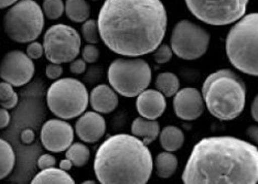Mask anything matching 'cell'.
I'll return each mask as SVG.
<instances>
[{
    "mask_svg": "<svg viewBox=\"0 0 258 184\" xmlns=\"http://www.w3.org/2000/svg\"><path fill=\"white\" fill-rule=\"evenodd\" d=\"M97 25L101 39L110 51L138 57L161 44L168 15L161 0H105Z\"/></svg>",
    "mask_w": 258,
    "mask_h": 184,
    "instance_id": "cell-1",
    "label": "cell"
},
{
    "mask_svg": "<svg viewBox=\"0 0 258 184\" xmlns=\"http://www.w3.org/2000/svg\"><path fill=\"white\" fill-rule=\"evenodd\" d=\"M185 184L258 183V148L231 136H215L193 147L182 173Z\"/></svg>",
    "mask_w": 258,
    "mask_h": 184,
    "instance_id": "cell-2",
    "label": "cell"
},
{
    "mask_svg": "<svg viewBox=\"0 0 258 184\" xmlns=\"http://www.w3.org/2000/svg\"><path fill=\"white\" fill-rule=\"evenodd\" d=\"M152 170L149 148L134 135L111 136L99 146L94 159V172L103 184H145Z\"/></svg>",
    "mask_w": 258,
    "mask_h": 184,
    "instance_id": "cell-3",
    "label": "cell"
},
{
    "mask_svg": "<svg viewBox=\"0 0 258 184\" xmlns=\"http://www.w3.org/2000/svg\"><path fill=\"white\" fill-rule=\"evenodd\" d=\"M201 93L209 112L219 120L235 119L245 108V84L231 70H219L210 74Z\"/></svg>",
    "mask_w": 258,
    "mask_h": 184,
    "instance_id": "cell-4",
    "label": "cell"
},
{
    "mask_svg": "<svg viewBox=\"0 0 258 184\" xmlns=\"http://www.w3.org/2000/svg\"><path fill=\"white\" fill-rule=\"evenodd\" d=\"M228 61L244 74L258 76V13L243 16L228 31Z\"/></svg>",
    "mask_w": 258,
    "mask_h": 184,
    "instance_id": "cell-5",
    "label": "cell"
},
{
    "mask_svg": "<svg viewBox=\"0 0 258 184\" xmlns=\"http://www.w3.org/2000/svg\"><path fill=\"white\" fill-rule=\"evenodd\" d=\"M3 23L10 40L18 43H30L43 31V10L34 0H20L6 13Z\"/></svg>",
    "mask_w": 258,
    "mask_h": 184,
    "instance_id": "cell-6",
    "label": "cell"
},
{
    "mask_svg": "<svg viewBox=\"0 0 258 184\" xmlns=\"http://www.w3.org/2000/svg\"><path fill=\"white\" fill-rule=\"evenodd\" d=\"M48 107L61 119H73L85 112L90 94L85 85L76 79H61L52 84L46 94Z\"/></svg>",
    "mask_w": 258,
    "mask_h": 184,
    "instance_id": "cell-7",
    "label": "cell"
},
{
    "mask_svg": "<svg viewBox=\"0 0 258 184\" xmlns=\"http://www.w3.org/2000/svg\"><path fill=\"white\" fill-rule=\"evenodd\" d=\"M110 86L124 97H137L151 83L150 65L143 58H117L107 72Z\"/></svg>",
    "mask_w": 258,
    "mask_h": 184,
    "instance_id": "cell-8",
    "label": "cell"
},
{
    "mask_svg": "<svg viewBox=\"0 0 258 184\" xmlns=\"http://www.w3.org/2000/svg\"><path fill=\"white\" fill-rule=\"evenodd\" d=\"M197 19L210 26H228L245 16L249 0H184Z\"/></svg>",
    "mask_w": 258,
    "mask_h": 184,
    "instance_id": "cell-9",
    "label": "cell"
},
{
    "mask_svg": "<svg viewBox=\"0 0 258 184\" xmlns=\"http://www.w3.org/2000/svg\"><path fill=\"white\" fill-rule=\"evenodd\" d=\"M211 41L210 33L190 20H181L171 33V49L182 60H198L207 53Z\"/></svg>",
    "mask_w": 258,
    "mask_h": 184,
    "instance_id": "cell-10",
    "label": "cell"
},
{
    "mask_svg": "<svg viewBox=\"0 0 258 184\" xmlns=\"http://www.w3.org/2000/svg\"><path fill=\"white\" fill-rule=\"evenodd\" d=\"M81 37L74 28L68 25H54L44 33V54L51 63H70L78 57L81 50Z\"/></svg>",
    "mask_w": 258,
    "mask_h": 184,
    "instance_id": "cell-11",
    "label": "cell"
},
{
    "mask_svg": "<svg viewBox=\"0 0 258 184\" xmlns=\"http://www.w3.org/2000/svg\"><path fill=\"white\" fill-rule=\"evenodd\" d=\"M36 72L32 58L27 53L14 50L6 53L0 62V77L14 87L28 84Z\"/></svg>",
    "mask_w": 258,
    "mask_h": 184,
    "instance_id": "cell-12",
    "label": "cell"
},
{
    "mask_svg": "<svg viewBox=\"0 0 258 184\" xmlns=\"http://www.w3.org/2000/svg\"><path fill=\"white\" fill-rule=\"evenodd\" d=\"M41 142L51 152L66 151L72 145L74 130L71 125L61 119H50L41 129Z\"/></svg>",
    "mask_w": 258,
    "mask_h": 184,
    "instance_id": "cell-13",
    "label": "cell"
},
{
    "mask_svg": "<svg viewBox=\"0 0 258 184\" xmlns=\"http://www.w3.org/2000/svg\"><path fill=\"white\" fill-rule=\"evenodd\" d=\"M204 99L202 93L197 88L186 87L178 91L173 98L174 114L182 120L192 121L201 117L204 111Z\"/></svg>",
    "mask_w": 258,
    "mask_h": 184,
    "instance_id": "cell-14",
    "label": "cell"
},
{
    "mask_svg": "<svg viewBox=\"0 0 258 184\" xmlns=\"http://www.w3.org/2000/svg\"><path fill=\"white\" fill-rule=\"evenodd\" d=\"M75 133L82 141L95 144L106 133V121L97 111L83 112L75 124Z\"/></svg>",
    "mask_w": 258,
    "mask_h": 184,
    "instance_id": "cell-15",
    "label": "cell"
},
{
    "mask_svg": "<svg viewBox=\"0 0 258 184\" xmlns=\"http://www.w3.org/2000/svg\"><path fill=\"white\" fill-rule=\"evenodd\" d=\"M138 114L147 119H158L167 108L166 96L158 90H145L137 96Z\"/></svg>",
    "mask_w": 258,
    "mask_h": 184,
    "instance_id": "cell-16",
    "label": "cell"
},
{
    "mask_svg": "<svg viewBox=\"0 0 258 184\" xmlns=\"http://www.w3.org/2000/svg\"><path fill=\"white\" fill-rule=\"evenodd\" d=\"M90 103L92 108L99 114H109L118 106V96L113 87L101 84L92 90Z\"/></svg>",
    "mask_w": 258,
    "mask_h": 184,
    "instance_id": "cell-17",
    "label": "cell"
},
{
    "mask_svg": "<svg viewBox=\"0 0 258 184\" xmlns=\"http://www.w3.org/2000/svg\"><path fill=\"white\" fill-rule=\"evenodd\" d=\"M132 134L137 138L143 140L146 145L154 142L160 134L159 122L154 119H147L144 117H138L132 124Z\"/></svg>",
    "mask_w": 258,
    "mask_h": 184,
    "instance_id": "cell-18",
    "label": "cell"
},
{
    "mask_svg": "<svg viewBox=\"0 0 258 184\" xmlns=\"http://www.w3.org/2000/svg\"><path fill=\"white\" fill-rule=\"evenodd\" d=\"M159 140L165 151L174 152L182 148L184 144V134L177 126H167L160 130Z\"/></svg>",
    "mask_w": 258,
    "mask_h": 184,
    "instance_id": "cell-19",
    "label": "cell"
},
{
    "mask_svg": "<svg viewBox=\"0 0 258 184\" xmlns=\"http://www.w3.org/2000/svg\"><path fill=\"white\" fill-rule=\"evenodd\" d=\"M31 183L33 184H48V183H61V184H73L74 179L61 168H49L41 170V172L33 177Z\"/></svg>",
    "mask_w": 258,
    "mask_h": 184,
    "instance_id": "cell-20",
    "label": "cell"
},
{
    "mask_svg": "<svg viewBox=\"0 0 258 184\" xmlns=\"http://www.w3.org/2000/svg\"><path fill=\"white\" fill-rule=\"evenodd\" d=\"M154 165L156 167L158 176L161 179H170L177 172L178 159L172 152H160L157 156Z\"/></svg>",
    "mask_w": 258,
    "mask_h": 184,
    "instance_id": "cell-21",
    "label": "cell"
},
{
    "mask_svg": "<svg viewBox=\"0 0 258 184\" xmlns=\"http://www.w3.org/2000/svg\"><path fill=\"white\" fill-rule=\"evenodd\" d=\"M66 15L73 22L83 23L89 19L91 7L86 0H67Z\"/></svg>",
    "mask_w": 258,
    "mask_h": 184,
    "instance_id": "cell-22",
    "label": "cell"
},
{
    "mask_svg": "<svg viewBox=\"0 0 258 184\" xmlns=\"http://www.w3.org/2000/svg\"><path fill=\"white\" fill-rule=\"evenodd\" d=\"M156 87L166 97H172L180 88L179 77L171 72L160 73L156 79Z\"/></svg>",
    "mask_w": 258,
    "mask_h": 184,
    "instance_id": "cell-23",
    "label": "cell"
},
{
    "mask_svg": "<svg viewBox=\"0 0 258 184\" xmlns=\"http://www.w3.org/2000/svg\"><path fill=\"white\" fill-rule=\"evenodd\" d=\"M15 152L13 147L4 139H0V180L7 177L15 167Z\"/></svg>",
    "mask_w": 258,
    "mask_h": 184,
    "instance_id": "cell-24",
    "label": "cell"
},
{
    "mask_svg": "<svg viewBox=\"0 0 258 184\" xmlns=\"http://www.w3.org/2000/svg\"><path fill=\"white\" fill-rule=\"evenodd\" d=\"M91 157L90 149L85 145L76 142V144H72L67 149L66 158L71 160V162L75 167H84V165L89 162Z\"/></svg>",
    "mask_w": 258,
    "mask_h": 184,
    "instance_id": "cell-25",
    "label": "cell"
},
{
    "mask_svg": "<svg viewBox=\"0 0 258 184\" xmlns=\"http://www.w3.org/2000/svg\"><path fill=\"white\" fill-rule=\"evenodd\" d=\"M18 104V95L14 86L7 82L0 83V105L6 109H13Z\"/></svg>",
    "mask_w": 258,
    "mask_h": 184,
    "instance_id": "cell-26",
    "label": "cell"
},
{
    "mask_svg": "<svg viewBox=\"0 0 258 184\" xmlns=\"http://www.w3.org/2000/svg\"><path fill=\"white\" fill-rule=\"evenodd\" d=\"M43 14L50 20H56L61 18L66 11V5L62 0H44L42 5Z\"/></svg>",
    "mask_w": 258,
    "mask_h": 184,
    "instance_id": "cell-27",
    "label": "cell"
},
{
    "mask_svg": "<svg viewBox=\"0 0 258 184\" xmlns=\"http://www.w3.org/2000/svg\"><path fill=\"white\" fill-rule=\"evenodd\" d=\"M82 34H83V38L87 43H98L101 35H99L97 21L87 19L85 22H83V25H82Z\"/></svg>",
    "mask_w": 258,
    "mask_h": 184,
    "instance_id": "cell-28",
    "label": "cell"
},
{
    "mask_svg": "<svg viewBox=\"0 0 258 184\" xmlns=\"http://www.w3.org/2000/svg\"><path fill=\"white\" fill-rule=\"evenodd\" d=\"M173 51L168 44H160L154 51V60L158 64H166L172 58Z\"/></svg>",
    "mask_w": 258,
    "mask_h": 184,
    "instance_id": "cell-29",
    "label": "cell"
},
{
    "mask_svg": "<svg viewBox=\"0 0 258 184\" xmlns=\"http://www.w3.org/2000/svg\"><path fill=\"white\" fill-rule=\"evenodd\" d=\"M99 57V50L98 47L92 43L86 44L82 51V58L86 63H95Z\"/></svg>",
    "mask_w": 258,
    "mask_h": 184,
    "instance_id": "cell-30",
    "label": "cell"
},
{
    "mask_svg": "<svg viewBox=\"0 0 258 184\" xmlns=\"http://www.w3.org/2000/svg\"><path fill=\"white\" fill-rule=\"evenodd\" d=\"M26 53L29 57L32 58V60H38V58H41V56H42L44 53L43 44L37 42V41H32V42H30V44L28 45Z\"/></svg>",
    "mask_w": 258,
    "mask_h": 184,
    "instance_id": "cell-31",
    "label": "cell"
},
{
    "mask_svg": "<svg viewBox=\"0 0 258 184\" xmlns=\"http://www.w3.org/2000/svg\"><path fill=\"white\" fill-rule=\"evenodd\" d=\"M45 74L50 80H58L63 74V68L62 64L58 63H49L46 65L45 69Z\"/></svg>",
    "mask_w": 258,
    "mask_h": 184,
    "instance_id": "cell-32",
    "label": "cell"
},
{
    "mask_svg": "<svg viewBox=\"0 0 258 184\" xmlns=\"http://www.w3.org/2000/svg\"><path fill=\"white\" fill-rule=\"evenodd\" d=\"M55 164L56 159L53 156H51V154H42V156L38 159V167L41 170L55 167Z\"/></svg>",
    "mask_w": 258,
    "mask_h": 184,
    "instance_id": "cell-33",
    "label": "cell"
},
{
    "mask_svg": "<svg viewBox=\"0 0 258 184\" xmlns=\"http://www.w3.org/2000/svg\"><path fill=\"white\" fill-rule=\"evenodd\" d=\"M86 70V62L83 60V58H75L70 64V71L73 74H83Z\"/></svg>",
    "mask_w": 258,
    "mask_h": 184,
    "instance_id": "cell-34",
    "label": "cell"
},
{
    "mask_svg": "<svg viewBox=\"0 0 258 184\" xmlns=\"http://www.w3.org/2000/svg\"><path fill=\"white\" fill-rule=\"evenodd\" d=\"M11 120V116L9 114L8 109L4 107L0 108V129H5L6 127L9 126Z\"/></svg>",
    "mask_w": 258,
    "mask_h": 184,
    "instance_id": "cell-35",
    "label": "cell"
},
{
    "mask_svg": "<svg viewBox=\"0 0 258 184\" xmlns=\"http://www.w3.org/2000/svg\"><path fill=\"white\" fill-rule=\"evenodd\" d=\"M246 136L250 139L255 146H258V126L253 125L246 129Z\"/></svg>",
    "mask_w": 258,
    "mask_h": 184,
    "instance_id": "cell-36",
    "label": "cell"
},
{
    "mask_svg": "<svg viewBox=\"0 0 258 184\" xmlns=\"http://www.w3.org/2000/svg\"><path fill=\"white\" fill-rule=\"evenodd\" d=\"M250 114H251V117L254 118V120L258 122V95H256V97L254 98L253 103H251Z\"/></svg>",
    "mask_w": 258,
    "mask_h": 184,
    "instance_id": "cell-37",
    "label": "cell"
},
{
    "mask_svg": "<svg viewBox=\"0 0 258 184\" xmlns=\"http://www.w3.org/2000/svg\"><path fill=\"white\" fill-rule=\"evenodd\" d=\"M21 137H22L23 142H26V144H30V142H31V141L33 140V138H34V135H33L32 130L28 129V130H26V132L22 133Z\"/></svg>",
    "mask_w": 258,
    "mask_h": 184,
    "instance_id": "cell-38",
    "label": "cell"
},
{
    "mask_svg": "<svg viewBox=\"0 0 258 184\" xmlns=\"http://www.w3.org/2000/svg\"><path fill=\"white\" fill-rule=\"evenodd\" d=\"M73 167V163L71 162V160H69L68 158H66L64 160H62V161L60 162V168L64 171H69L71 170Z\"/></svg>",
    "mask_w": 258,
    "mask_h": 184,
    "instance_id": "cell-39",
    "label": "cell"
},
{
    "mask_svg": "<svg viewBox=\"0 0 258 184\" xmlns=\"http://www.w3.org/2000/svg\"><path fill=\"white\" fill-rule=\"evenodd\" d=\"M18 0H0V9H5L11 7L14 4H16Z\"/></svg>",
    "mask_w": 258,
    "mask_h": 184,
    "instance_id": "cell-40",
    "label": "cell"
},
{
    "mask_svg": "<svg viewBox=\"0 0 258 184\" xmlns=\"http://www.w3.org/2000/svg\"><path fill=\"white\" fill-rule=\"evenodd\" d=\"M83 183H95V182H94V181H85Z\"/></svg>",
    "mask_w": 258,
    "mask_h": 184,
    "instance_id": "cell-41",
    "label": "cell"
},
{
    "mask_svg": "<svg viewBox=\"0 0 258 184\" xmlns=\"http://www.w3.org/2000/svg\"><path fill=\"white\" fill-rule=\"evenodd\" d=\"M93 2H96V0H93Z\"/></svg>",
    "mask_w": 258,
    "mask_h": 184,
    "instance_id": "cell-42",
    "label": "cell"
}]
</instances>
